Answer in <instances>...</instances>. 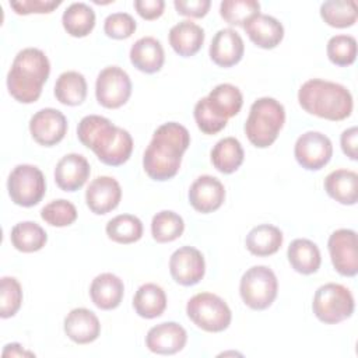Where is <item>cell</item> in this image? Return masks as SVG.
Returning <instances> with one entry per match:
<instances>
[{"label": "cell", "instance_id": "obj_1", "mask_svg": "<svg viewBox=\"0 0 358 358\" xmlns=\"http://www.w3.org/2000/svg\"><path fill=\"white\" fill-rule=\"evenodd\" d=\"M190 144L187 129L176 122L161 124L152 134V138L143 155L145 173L158 182L173 178L182 164L183 152Z\"/></svg>", "mask_w": 358, "mask_h": 358}, {"label": "cell", "instance_id": "obj_2", "mask_svg": "<svg viewBox=\"0 0 358 358\" xmlns=\"http://www.w3.org/2000/svg\"><path fill=\"white\" fill-rule=\"evenodd\" d=\"M77 137L83 145L95 152L101 162L109 166L123 165L133 151L130 133L99 115L84 116L77 126Z\"/></svg>", "mask_w": 358, "mask_h": 358}, {"label": "cell", "instance_id": "obj_3", "mask_svg": "<svg viewBox=\"0 0 358 358\" xmlns=\"http://www.w3.org/2000/svg\"><path fill=\"white\" fill-rule=\"evenodd\" d=\"M50 73L48 56L36 48H25L17 53L7 74L10 95L21 103H32L42 94Z\"/></svg>", "mask_w": 358, "mask_h": 358}, {"label": "cell", "instance_id": "obj_4", "mask_svg": "<svg viewBox=\"0 0 358 358\" xmlns=\"http://www.w3.org/2000/svg\"><path fill=\"white\" fill-rule=\"evenodd\" d=\"M298 101L308 113L327 120H343L352 112V95L341 84L312 78L298 91Z\"/></svg>", "mask_w": 358, "mask_h": 358}, {"label": "cell", "instance_id": "obj_5", "mask_svg": "<svg viewBox=\"0 0 358 358\" xmlns=\"http://www.w3.org/2000/svg\"><path fill=\"white\" fill-rule=\"evenodd\" d=\"M285 122V109L282 103L270 96L256 99L249 110L245 122V133L248 140L257 148L271 145Z\"/></svg>", "mask_w": 358, "mask_h": 358}, {"label": "cell", "instance_id": "obj_6", "mask_svg": "<svg viewBox=\"0 0 358 358\" xmlns=\"http://www.w3.org/2000/svg\"><path fill=\"white\" fill-rule=\"evenodd\" d=\"M189 319L201 330L220 333L231 324L232 313L227 302L215 294L199 292L186 305Z\"/></svg>", "mask_w": 358, "mask_h": 358}, {"label": "cell", "instance_id": "obj_7", "mask_svg": "<svg viewBox=\"0 0 358 358\" xmlns=\"http://www.w3.org/2000/svg\"><path fill=\"white\" fill-rule=\"evenodd\" d=\"M354 308L351 291L341 284L327 282L320 285L313 295V313L326 324H336L348 319L354 313Z\"/></svg>", "mask_w": 358, "mask_h": 358}, {"label": "cell", "instance_id": "obj_8", "mask_svg": "<svg viewBox=\"0 0 358 358\" xmlns=\"http://www.w3.org/2000/svg\"><path fill=\"white\" fill-rule=\"evenodd\" d=\"M278 281L267 266H253L248 268L239 284V294L245 305L255 310L267 309L275 299Z\"/></svg>", "mask_w": 358, "mask_h": 358}, {"label": "cell", "instance_id": "obj_9", "mask_svg": "<svg viewBox=\"0 0 358 358\" xmlns=\"http://www.w3.org/2000/svg\"><path fill=\"white\" fill-rule=\"evenodd\" d=\"M7 189L13 203L21 207H32L45 196V176L35 165L20 164L10 172Z\"/></svg>", "mask_w": 358, "mask_h": 358}, {"label": "cell", "instance_id": "obj_10", "mask_svg": "<svg viewBox=\"0 0 358 358\" xmlns=\"http://www.w3.org/2000/svg\"><path fill=\"white\" fill-rule=\"evenodd\" d=\"M130 95L131 81L123 69L109 66L101 70L95 83V96L102 106L108 109L120 108L129 101Z\"/></svg>", "mask_w": 358, "mask_h": 358}, {"label": "cell", "instance_id": "obj_11", "mask_svg": "<svg viewBox=\"0 0 358 358\" xmlns=\"http://www.w3.org/2000/svg\"><path fill=\"white\" fill-rule=\"evenodd\" d=\"M294 155L302 168L319 171L331 159L333 145L326 134L310 130L296 138Z\"/></svg>", "mask_w": 358, "mask_h": 358}, {"label": "cell", "instance_id": "obj_12", "mask_svg": "<svg viewBox=\"0 0 358 358\" xmlns=\"http://www.w3.org/2000/svg\"><path fill=\"white\" fill-rule=\"evenodd\" d=\"M331 263L344 277H354L358 273L357 234L352 229L341 228L334 231L327 241Z\"/></svg>", "mask_w": 358, "mask_h": 358}, {"label": "cell", "instance_id": "obj_13", "mask_svg": "<svg viewBox=\"0 0 358 358\" xmlns=\"http://www.w3.org/2000/svg\"><path fill=\"white\" fill-rule=\"evenodd\" d=\"M169 271L178 284L185 287L194 285L204 277V257L199 249L193 246H182L171 255Z\"/></svg>", "mask_w": 358, "mask_h": 358}, {"label": "cell", "instance_id": "obj_14", "mask_svg": "<svg viewBox=\"0 0 358 358\" xmlns=\"http://www.w3.org/2000/svg\"><path fill=\"white\" fill-rule=\"evenodd\" d=\"M29 131L38 144L52 147L64 138L67 133V119L60 110L45 108L31 117Z\"/></svg>", "mask_w": 358, "mask_h": 358}, {"label": "cell", "instance_id": "obj_15", "mask_svg": "<svg viewBox=\"0 0 358 358\" xmlns=\"http://www.w3.org/2000/svg\"><path fill=\"white\" fill-rule=\"evenodd\" d=\"M187 341L186 330L176 322H164L151 327L145 336V345L151 352L172 355L183 350Z\"/></svg>", "mask_w": 358, "mask_h": 358}, {"label": "cell", "instance_id": "obj_16", "mask_svg": "<svg viewBox=\"0 0 358 358\" xmlns=\"http://www.w3.org/2000/svg\"><path fill=\"white\" fill-rule=\"evenodd\" d=\"M122 199L119 182L112 176H98L91 180L85 192L88 208L98 215L115 210Z\"/></svg>", "mask_w": 358, "mask_h": 358}, {"label": "cell", "instance_id": "obj_17", "mask_svg": "<svg viewBox=\"0 0 358 358\" xmlns=\"http://www.w3.org/2000/svg\"><path fill=\"white\" fill-rule=\"evenodd\" d=\"M225 199V189L220 179L211 175L199 176L189 189V203L203 214L218 210Z\"/></svg>", "mask_w": 358, "mask_h": 358}, {"label": "cell", "instance_id": "obj_18", "mask_svg": "<svg viewBox=\"0 0 358 358\" xmlns=\"http://www.w3.org/2000/svg\"><path fill=\"white\" fill-rule=\"evenodd\" d=\"M90 164L81 154L71 152L60 158L55 168L56 185L64 192H76L84 186L90 176Z\"/></svg>", "mask_w": 358, "mask_h": 358}, {"label": "cell", "instance_id": "obj_19", "mask_svg": "<svg viewBox=\"0 0 358 358\" xmlns=\"http://www.w3.org/2000/svg\"><path fill=\"white\" fill-rule=\"evenodd\" d=\"M210 57L220 67H232L241 62L245 45L241 35L232 28L220 29L211 41Z\"/></svg>", "mask_w": 358, "mask_h": 358}, {"label": "cell", "instance_id": "obj_20", "mask_svg": "<svg viewBox=\"0 0 358 358\" xmlns=\"http://www.w3.org/2000/svg\"><path fill=\"white\" fill-rule=\"evenodd\" d=\"M64 333L77 344H88L98 338L101 323L92 310L76 308L64 317Z\"/></svg>", "mask_w": 358, "mask_h": 358}, {"label": "cell", "instance_id": "obj_21", "mask_svg": "<svg viewBox=\"0 0 358 358\" xmlns=\"http://www.w3.org/2000/svg\"><path fill=\"white\" fill-rule=\"evenodd\" d=\"M249 39L262 49H273L284 38L282 24L267 14L259 13L243 25Z\"/></svg>", "mask_w": 358, "mask_h": 358}, {"label": "cell", "instance_id": "obj_22", "mask_svg": "<svg viewBox=\"0 0 358 358\" xmlns=\"http://www.w3.org/2000/svg\"><path fill=\"white\" fill-rule=\"evenodd\" d=\"M131 64L147 74L161 70L165 62V53L161 42L154 36H143L137 39L130 48Z\"/></svg>", "mask_w": 358, "mask_h": 358}, {"label": "cell", "instance_id": "obj_23", "mask_svg": "<svg viewBox=\"0 0 358 358\" xmlns=\"http://www.w3.org/2000/svg\"><path fill=\"white\" fill-rule=\"evenodd\" d=\"M123 281L112 273H102L96 275L90 287V296L94 305L103 310L117 308L123 299Z\"/></svg>", "mask_w": 358, "mask_h": 358}, {"label": "cell", "instance_id": "obj_24", "mask_svg": "<svg viewBox=\"0 0 358 358\" xmlns=\"http://www.w3.org/2000/svg\"><path fill=\"white\" fill-rule=\"evenodd\" d=\"M169 43L179 56H193L204 43V29L190 20H183L171 28Z\"/></svg>", "mask_w": 358, "mask_h": 358}, {"label": "cell", "instance_id": "obj_25", "mask_svg": "<svg viewBox=\"0 0 358 358\" xmlns=\"http://www.w3.org/2000/svg\"><path fill=\"white\" fill-rule=\"evenodd\" d=\"M326 193L336 201L354 206L358 200V175L350 169H336L324 179Z\"/></svg>", "mask_w": 358, "mask_h": 358}, {"label": "cell", "instance_id": "obj_26", "mask_svg": "<svg viewBox=\"0 0 358 358\" xmlns=\"http://www.w3.org/2000/svg\"><path fill=\"white\" fill-rule=\"evenodd\" d=\"M291 267L301 274H313L319 270L322 257L317 245L309 239H294L287 250Z\"/></svg>", "mask_w": 358, "mask_h": 358}, {"label": "cell", "instance_id": "obj_27", "mask_svg": "<svg viewBox=\"0 0 358 358\" xmlns=\"http://www.w3.org/2000/svg\"><path fill=\"white\" fill-rule=\"evenodd\" d=\"M282 232L271 224H260L246 235V249L259 257L274 255L282 245Z\"/></svg>", "mask_w": 358, "mask_h": 358}, {"label": "cell", "instance_id": "obj_28", "mask_svg": "<svg viewBox=\"0 0 358 358\" xmlns=\"http://www.w3.org/2000/svg\"><path fill=\"white\" fill-rule=\"evenodd\" d=\"M133 308L136 313L144 319L161 316L166 308L165 291L154 282L143 284L134 294Z\"/></svg>", "mask_w": 358, "mask_h": 358}, {"label": "cell", "instance_id": "obj_29", "mask_svg": "<svg viewBox=\"0 0 358 358\" xmlns=\"http://www.w3.org/2000/svg\"><path fill=\"white\" fill-rule=\"evenodd\" d=\"M210 157L217 171L221 173H232L242 165L245 154L238 138L225 137L217 141Z\"/></svg>", "mask_w": 358, "mask_h": 358}, {"label": "cell", "instance_id": "obj_30", "mask_svg": "<svg viewBox=\"0 0 358 358\" xmlns=\"http://www.w3.org/2000/svg\"><path fill=\"white\" fill-rule=\"evenodd\" d=\"M62 24L69 35L84 38L95 27V13L92 7L85 3H71L62 15Z\"/></svg>", "mask_w": 358, "mask_h": 358}, {"label": "cell", "instance_id": "obj_31", "mask_svg": "<svg viewBox=\"0 0 358 358\" xmlns=\"http://www.w3.org/2000/svg\"><path fill=\"white\" fill-rule=\"evenodd\" d=\"M55 96L63 105H81L87 96L85 77L78 71L62 73L55 84Z\"/></svg>", "mask_w": 358, "mask_h": 358}, {"label": "cell", "instance_id": "obj_32", "mask_svg": "<svg viewBox=\"0 0 358 358\" xmlns=\"http://www.w3.org/2000/svg\"><path fill=\"white\" fill-rule=\"evenodd\" d=\"M10 239L17 250L32 253L41 250L45 246L48 235L39 224L34 221H22L11 228Z\"/></svg>", "mask_w": 358, "mask_h": 358}, {"label": "cell", "instance_id": "obj_33", "mask_svg": "<svg viewBox=\"0 0 358 358\" xmlns=\"http://www.w3.org/2000/svg\"><path fill=\"white\" fill-rule=\"evenodd\" d=\"M207 99L211 108L224 119L238 115L243 103V96L239 88L228 83L214 87Z\"/></svg>", "mask_w": 358, "mask_h": 358}, {"label": "cell", "instance_id": "obj_34", "mask_svg": "<svg viewBox=\"0 0 358 358\" xmlns=\"http://www.w3.org/2000/svg\"><path fill=\"white\" fill-rule=\"evenodd\" d=\"M320 17L334 28L352 27L357 21V4L352 0H327L320 6Z\"/></svg>", "mask_w": 358, "mask_h": 358}, {"label": "cell", "instance_id": "obj_35", "mask_svg": "<svg viewBox=\"0 0 358 358\" xmlns=\"http://www.w3.org/2000/svg\"><path fill=\"white\" fill-rule=\"evenodd\" d=\"M106 235L117 243H133L143 236V222L131 214H120L113 217L106 224Z\"/></svg>", "mask_w": 358, "mask_h": 358}, {"label": "cell", "instance_id": "obj_36", "mask_svg": "<svg viewBox=\"0 0 358 358\" xmlns=\"http://www.w3.org/2000/svg\"><path fill=\"white\" fill-rule=\"evenodd\" d=\"M183 218L171 210H162L152 217L151 234L152 238L159 243H166L178 239L183 234Z\"/></svg>", "mask_w": 358, "mask_h": 358}, {"label": "cell", "instance_id": "obj_37", "mask_svg": "<svg viewBox=\"0 0 358 358\" xmlns=\"http://www.w3.org/2000/svg\"><path fill=\"white\" fill-rule=\"evenodd\" d=\"M260 4L256 0H224L220 4L221 17L231 25L243 27L252 17L257 15Z\"/></svg>", "mask_w": 358, "mask_h": 358}, {"label": "cell", "instance_id": "obj_38", "mask_svg": "<svg viewBox=\"0 0 358 358\" xmlns=\"http://www.w3.org/2000/svg\"><path fill=\"white\" fill-rule=\"evenodd\" d=\"M329 60L340 67L350 66L357 57V41L351 35H334L327 42Z\"/></svg>", "mask_w": 358, "mask_h": 358}, {"label": "cell", "instance_id": "obj_39", "mask_svg": "<svg viewBox=\"0 0 358 358\" xmlns=\"http://www.w3.org/2000/svg\"><path fill=\"white\" fill-rule=\"evenodd\" d=\"M41 217L52 227H67L77 220V208L71 201L57 199L41 210Z\"/></svg>", "mask_w": 358, "mask_h": 358}, {"label": "cell", "instance_id": "obj_40", "mask_svg": "<svg viewBox=\"0 0 358 358\" xmlns=\"http://www.w3.org/2000/svg\"><path fill=\"white\" fill-rule=\"evenodd\" d=\"M22 302V288L17 278L3 277L0 281V316L3 319L14 316Z\"/></svg>", "mask_w": 358, "mask_h": 358}, {"label": "cell", "instance_id": "obj_41", "mask_svg": "<svg viewBox=\"0 0 358 358\" xmlns=\"http://www.w3.org/2000/svg\"><path fill=\"white\" fill-rule=\"evenodd\" d=\"M194 120L197 123V127L206 133V134H215L221 131L225 126L228 119L221 117L210 105L207 96L197 101L194 105Z\"/></svg>", "mask_w": 358, "mask_h": 358}, {"label": "cell", "instance_id": "obj_42", "mask_svg": "<svg viewBox=\"0 0 358 358\" xmlns=\"http://www.w3.org/2000/svg\"><path fill=\"white\" fill-rule=\"evenodd\" d=\"M136 21L127 13L109 14L103 21V31L109 38L126 39L130 38L136 31Z\"/></svg>", "mask_w": 358, "mask_h": 358}, {"label": "cell", "instance_id": "obj_43", "mask_svg": "<svg viewBox=\"0 0 358 358\" xmlns=\"http://www.w3.org/2000/svg\"><path fill=\"white\" fill-rule=\"evenodd\" d=\"M62 4V0H11L10 7L20 15L48 14Z\"/></svg>", "mask_w": 358, "mask_h": 358}, {"label": "cell", "instance_id": "obj_44", "mask_svg": "<svg viewBox=\"0 0 358 358\" xmlns=\"http://www.w3.org/2000/svg\"><path fill=\"white\" fill-rule=\"evenodd\" d=\"M173 6L178 14L192 18L204 17L211 6L210 0H175Z\"/></svg>", "mask_w": 358, "mask_h": 358}, {"label": "cell", "instance_id": "obj_45", "mask_svg": "<svg viewBox=\"0 0 358 358\" xmlns=\"http://www.w3.org/2000/svg\"><path fill=\"white\" fill-rule=\"evenodd\" d=\"M134 8L144 20H157L162 15L165 8L164 0H136Z\"/></svg>", "mask_w": 358, "mask_h": 358}, {"label": "cell", "instance_id": "obj_46", "mask_svg": "<svg viewBox=\"0 0 358 358\" xmlns=\"http://www.w3.org/2000/svg\"><path fill=\"white\" fill-rule=\"evenodd\" d=\"M340 144L343 152L352 161L358 159V129L352 126L341 133Z\"/></svg>", "mask_w": 358, "mask_h": 358}, {"label": "cell", "instance_id": "obj_47", "mask_svg": "<svg viewBox=\"0 0 358 358\" xmlns=\"http://www.w3.org/2000/svg\"><path fill=\"white\" fill-rule=\"evenodd\" d=\"M22 355H29L32 357L34 352H29V351H25L20 344L17 343H11V344H7L3 350V357L7 358V357H22Z\"/></svg>", "mask_w": 358, "mask_h": 358}]
</instances>
